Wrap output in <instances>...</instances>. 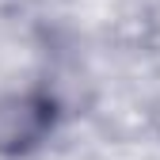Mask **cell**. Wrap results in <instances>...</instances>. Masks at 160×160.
Segmentation results:
<instances>
[{
    "label": "cell",
    "instance_id": "obj_1",
    "mask_svg": "<svg viewBox=\"0 0 160 160\" xmlns=\"http://www.w3.org/2000/svg\"><path fill=\"white\" fill-rule=\"evenodd\" d=\"M53 130V99L42 92L0 95V152L19 156Z\"/></svg>",
    "mask_w": 160,
    "mask_h": 160
}]
</instances>
